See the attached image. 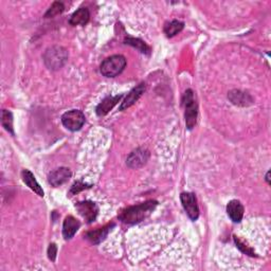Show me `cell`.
<instances>
[{
    "instance_id": "52a82bcc",
    "label": "cell",
    "mask_w": 271,
    "mask_h": 271,
    "mask_svg": "<svg viewBox=\"0 0 271 271\" xmlns=\"http://www.w3.org/2000/svg\"><path fill=\"white\" fill-rule=\"evenodd\" d=\"M149 158V152L146 148L140 147L133 151L127 157L126 165L131 169H140L143 167Z\"/></svg>"
},
{
    "instance_id": "6da1fadb",
    "label": "cell",
    "mask_w": 271,
    "mask_h": 271,
    "mask_svg": "<svg viewBox=\"0 0 271 271\" xmlns=\"http://www.w3.org/2000/svg\"><path fill=\"white\" fill-rule=\"evenodd\" d=\"M158 203L155 201H148L146 203H140L137 205L128 206L127 209L123 210L119 215L121 222L127 225L138 224L152 214Z\"/></svg>"
},
{
    "instance_id": "e0dca14e",
    "label": "cell",
    "mask_w": 271,
    "mask_h": 271,
    "mask_svg": "<svg viewBox=\"0 0 271 271\" xmlns=\"http://www.w3.org/2000/svg\"><path fill=\"white\" fill-rule=\"evenodd\" d=\"M90 18V13L87 8H81L75 11L70 17L69 23L71 26H85Z\"/></svg>"
},
{
    "instance_id": "d6986e66",
    "label": "cell",
    "mask_w": 271,
    "mask_h": 271,
    "mask_svg": "<svg viewBox=\"0 0 271 271\" xmlns=\"http://www.w3.org/2000/svg\"><path fill=\"white\" fill-rule=\"evenodd\" d=\"M125 44L131 45L134 48L138 49L141 53L144 54H148L149 53V47L145 44L144 41H142L139 38H133V37H127L125 39Z\"/></svg>"
},
{
    "instance_id": "277c9868",
    "label": "cell",
    "mask_w": 271,
    "mask_h": 271,
    "mask_svg": "<svg viewBox=\"0 0 271 271\" xmlns=\"http://www.w3.org/2000/svg\"><path fill=\"white\" fill-rule=\"evenodd\" d=\"M125 67L126 59L123 55H112L103 61L100 71L106 77H115L122 72Z\"/></svg>"
},
{
    "instance_id": "8992f818",
    "label": "cell",
    "mask_w": 271,
    "mask_h": 271,
    "mask_svg": "<svg viewBox=\"0 0 271 271\" xmlns=\"http://www.w3.org/2000/svg\"><path fill=\"white\" fill-rule=\"evenodd\" d=\"M75 209L77 210L78 214H80L88 224L95 222L99 213V208L97 203L89 201L77 203L75 204Z\"/></svg>"
},
{
    "instance_id": "d4e9b609",
    "label": "cell",
    "mask_w": 271,
    "mask_h": 271,
    "mask_svg": "<svg viewBox=\"0 0 271 271\" xmlns=\"http://www.w3.org/2000/svg\"><path fill=\"white\" fill-rule=\"evenodd\" d=\"M269 175H270V172H268V173H267V175H266V180H267V182H268V183H270V180H269Z\"/></svg>"
},
{
    "instance_id": "cb8c5ba5",
    "label": "cell",
    "mask_w": 271,
    "mask_h": 271,
    "mask_svg": "<svg viewBox=\"0 0 271 271\" xmlns=\"http://www.w3.org/2000/svg\"><path fill=\"white\" fill-rule=\"evenodd\" d=\"M56 253H58V247H56L55 244H50L48 248V258L49 260H51L52 262L55 261L56 259Z\"/></svg>"
},
{
    "instance_id": "30bf717a",
    "label": "cell",
    "mask_w": 271,
    "mask_h": 271,
    "mask_svg": "<svg viewBox=\"0 0 271 271\" xmlns=\"http://www.w3.org/2000/svg\"><path fill=\"white\" fill-rule=\"evenodd\" d=\"M144 91H145V84H143V83L139 84L137 87H135L130 92V94L126 96L125 100L122 102V104H121L120 110H124V109L130 108L131 106H133L142 97V95L144 94Z\"/></svg>"
},
{
    "instance_id": "3957f363",
    "label": "cell",
    "mask_w": 271,
    "mask_h": 271,
    "mask_svg": "<svg viewBox=\"0 0 271 271\" xmlns=\"http://www.w3.org/2000/svg\"><path fill=\"white\" fill-rule=\"evenodd\" d=\"M182 102L185 108V125H187L188 130H193V127L196 125L198 116V105L195 100L194 91L192 89H188L185 91Z\"/></svg>"
},
{
    "instance_id": "7402d4cb",
    "label": "cell",
    "mask_w": 271,
    "mask_h": 271,
    "mask_svg": "<svg viewBox=\"0 0 271 271\" xmlns=\"http://www.w3.org/2000/svg\"><path fill=\"white\" fill-rule=\"evenodd\" d=\"M234 241H235V245H237V247L239 249V250L245 253L247 255H250V256H255V252L252 248L249 247L245 241L240 240L237 237H234Z\"/></svg>"
},
{
    "instance_id": "ba28073f",
    "label": "cell",
    "mask_w": 271,
    "mask_h": 271,
    "mask_svg": "<svg viewBox=\"0 0 271 271\" xmlns=\"http://www.w3.org/2000/svg\"><path fill=\"white\" fill-rule=\"evenodd\" d=\"M180 199L183 208L187 212V214L189 215V217L192 220H197L199 217V208L197 204V199L195 194L193 193H182L180 195Z\"/></svg>"
},
{
    "instance_id": "5b68a950",
    "label": "cell",
    "mask_w": 271,
    "mask_h": 271,
    "mask_svg": "<svg viewBox=\"0 0 271 271\" xmlns=\"http://www.w3.org/2000/svg\"><path fill=\"white\" fill-rule=\"evenodd\" d=\"M85 120L86 118H85L84 113L77 109L67 111L62 116L63 125L71 132L80 131L85 124Z\"/></svg>"
},
{
    "instance_id": "ffe728a7",
    "label": "cell",
    "mask_w": 271,
    "mask_h": 271,
    "mask_svg": "<svg viewBox=\"0 0 271 271\" xmlns=\"http://www.w3.org/2000/svg\"><path fill=\"white\" fill-rule=\"evenodd\" d=\"M1 123L2 126L5 128L6 131L14 135L13 131V115L12 112L9 110H2V117H1Z\"/></svg>"
},
{
    "instance_id": "7c38bea8",
    "label": "cell",
    "mask_w": 271,
    "mask_h": 271,
    "mask_svg": "<svg viewBox=\"0 0 271 271\" xmlns=\"http://www.w3.org/2000/svg\"><path fill=\"white\" fill-rule=\"evenodd\" d=\"M227 213L232 222L239 223L244 217V206L238 201H231L227 205Z\"/></svg>"
},
{
    "instance_id": "2e32d148",
    "label": "cell",
    "mask_w": 271,
    "mask_h": 271,
    "mask_svg": "<svg viewBox=\"0 0 271 271\" xmlns=\"http://www.w3.org/2000/svg\"><path fill=\"white\" fill-rule=\"evenodd\" d=\"M21 176H23V180L24 182L29 187L33 192H35L38 196L44 197V190L41 189L39 183L35 179L34 175L30 172L29 169H24L23 173H21Z\"/></svg>"
},
{
    "instance_id": "9c48e42d",
    "label": "cell",
    "mask_w": 271,
    "mask_h": 271,
    "mask_svg": "<svg viewBox=\"0 0 271 271\" xmlns=\"http://www.w3.org/2000/svg\"><path fill=\"white\" fill-rule=\"evenodd\" d=\"M71 176H72V173H71V170L68 168H59L49 174L48 181L52 187L58 188L67 182Z\"/></svg>"
},
{
    "instance_id": "8fae6325",
    "label": "cell",
    "mask_w": 271,
    "mask_h": 271,
    "mask_svg": "<svg viewBox=\"0 0 271 271\" xmlns=\"http://www.w3.org/2000/svg\"><path fill=\"white\" fill-rule=\"evenodd\" d=\"M81 224L73 216H67L64 220L63 225V235L65 239H70L74 237V234L80 229Z\"/></svg>"
},
{
    "instance_id": "ac0fdd59",
    "label": "cell",
    "mask_w": 271,
    "mask_h": 271,
    "mask_svg": "<svg viewBox=\"0 0 271 271\" xmlns=\"http://www.w3.org/2000/svg\"><path fill=\"white\" fill-rule=\"evenodd\" d=\"M184 28V24L179 20H172L170 23H168L165 27V33L168 37H173L178 33H180Z\"/></svg>"
},
{
    "instance_id": "4fadbf2b",
    "label": "cell",
    "mask_w": 271,
    "mask_h": 271,
    "mask_svg": "<svg viewBox=\"0 0 271 271\" xmlns=\"http://www.w3.org/2000/svg\"><path fill=\"white\" fill-rule=\"evenodd\" d=\"M230 101L237 106H249L253 103V99L250 95L242 92L240 90H232L228 95Z\"/></svg>"
},
{
    "instance_id": "7a4b0ae2",
    "label": "cell",
    "mask_w": 271,
    "mask_h": 271,
    "mask_svg": "<svg viewBox=\"0 0 271 271\" xmlns=\"http://www.w3.org/2000/svg\"><path fill=\"white\" fill-rule=\"evenodd\" d=\"M68 61V51L61 46H52L46 50L44 54L45 65L50 70L61 69Z\"/></svg>"
},
{
    "instance_id": "603a6c76",
    "label": "cell",
    "mask_w": 271,
    "mask_h": 271,
    "mask_svg": "<svg viewBox=\"0 0 271 271\" xmlns=\"http://www.w3.org/2000/svg\"><path fill=\"white\" fill-rule=\"evenodd\" d=\"M88 188H90V185H89V184L83 183V182H81V181H77V182H75V183L72 185V187H71V190H70V192H69V194H70L71 196H72V195L78 193V192H81V191H83V190H85V189H88Z\"/></svg>"
},
{
    "instance_id": "5bb4252c",
    "label": "cell",
    "mask_w": 271,
    "mask_h": 271,
    "mask_svg": "<svg viewBox=\"0 0 271 271\" xmlns=\"http://www.w3.org/2000/svg\"><path fill=\"white\" fill-rule=\"evenodd\" d=\"M113 227H115V224L107 225L103 228H99L97 230L88 232L86 234V237L88 240L92 242V244H100V242L103 241L107 237V235H108V233L111 231V228Z\"/></svg>"
},
{
    "instance_id": "44dd1931",
    "label": "cell",
    "mask_w": 271,
    "mask_h": 271,
    "mask_svg": "<svg viewBox=\"0 0 271 271\" xmlns=\"http://www.w3.org/2000/svg\"><path fill=\"white\" fill-rule=\"evenodd\" d=\"M64 10H65V6H64V4L62 2L56 1L51 6H50V9L47 11L45 17L49 18V17L56 16V15H59V14L63 13Z\"/></svg>"
},
{
    "instance_id": "9a60e30c",
    "label": "cell",
    "mask_w": 271,
    "mask_h": 271,
    "mask_svg": "<svg viewBox=\"0 0 271 271\" xmlns=\"http://www.w3.org/2000/svg\"><path fill=\"white\" fill-rule=\"evenodd\" d=\"M122 98V96H116V97H107L106 99H104L103 101L100 103L97 107V115L99 117L105 116L108 113L113 107H115L118 102Z\"/></svg>"
}]
</instances>
